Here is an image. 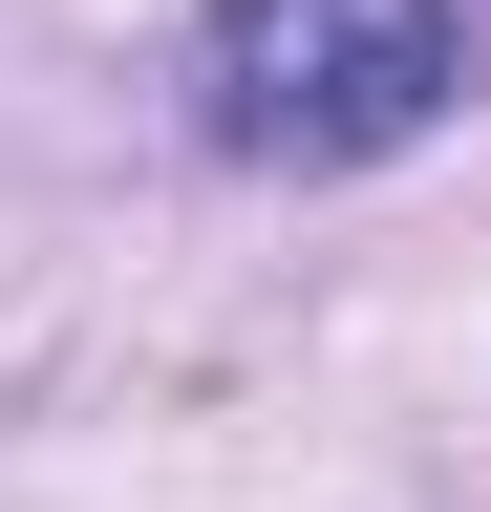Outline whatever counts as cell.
<instances>
[{"label": "cell", "instance_id": "6da1fadb", "mask_svg": "<svg viewBox=\"0 0 491 512\" xmlns=\"http://www.w3.org/2000/svg\"><path fill=\"white\" fill-rule=\"evenodd\" d=\"M449 86H470L449 0H214V43H193L214 150H257V171H363Z\"/></svg>", "mask_w": 491, "mask_h": 512}]
</instances>
